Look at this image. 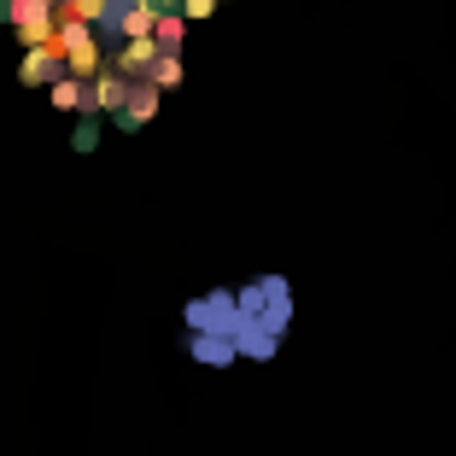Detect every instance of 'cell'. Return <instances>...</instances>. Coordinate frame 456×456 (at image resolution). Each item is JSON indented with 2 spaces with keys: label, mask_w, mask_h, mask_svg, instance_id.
Instances as JSON below:
<instances>
[{
  "label": "cell",
  "mask_w": 456,
  "mask_h": 456,
  "mask_svg": "<svg viewBox=\"0 0 456 456\" xmlns=\"http://www.w3.org/2000/svg\"><path fill=\"white\" fill-rule=\"evenodd\" d=\"M18 77H24L29 88H53L59 77H70V65H65L59 47H24V70H18Z\"/></svg>",
  "instance_id": "3"
},
{
  "label": "cell",
  "mask_w": 456,
  "mask_h": 456,
  "mask_svg": "<svg viewBox=\"0 0 456 456\" xmlns=\"http://www.w3.org/2000/svg\"><path fill=\"white\" fill-rule=\"evenodd\" d=\"M152 41H159V53H182V41H188V18L164 12L159 24H152Z\"/></svg>",
  "instance_id": "6"
},
{
  "label": "cell",
  "mask_w": 456,
  "mask_h": 456,
  "mask_svg": "<svg viewBox=\"0 0 456 456\" xmlns=\"http://www.w3.org/2000/svg\"><path fill=\"white\" fill-rule=\"evenodd\" d=\"M59 53H65L70 77H82V82L106 70V59H100V29L88 24V18H77V12L59 18Z\"/></svg>",
  "instance_id": "1"
},
{
  "label": "cell",
  "mask_w": 456,
  "mask_h": 456,
  "mask_svg": "<svg viewBox=\"0 0 456 456\" xmlns=\"http://www.w3.org/2000/svg\"><path fill=\"white\" fill-rule=\"evenodd\" d=\"M123 100H129V77H123V70H100V77H88V106H82V118H118Z\"/></svg>",
  "instance_id": "2"
},
{
  "label": "cell",
  "mask_w": 456,
  "mask_h": 456,
  "mask_svg": "<svg viewBox=\"0 0 456 456\" xmlns=\"http://www.w3.org/2000/svg\"><path fill=\"white\" fill-rule=\"evenodd\" d=\"M53 106L59 111H82V106H88V82H82V77H59L53 82Z\"/></svg>",
  "instance_id": "7"
},
{
  "label": "cell",
  "mask_w": 456,
  "mask_h": 456,
  "mask_svg": "<svg viewBox=\"0 0 456 456\" xmlns=\"http://www.w3.org/2000/svg\"><path fill=\"white\" fill-rule=\"evenodd\" d=\"M159 94H164V88H152L147 77H141V82H129V100H123L118 123H123V129H147V123L159 118Z\"/></svg>",
  "instance_id": "4"
},
{
  "label": "cell",
  "mask_w": 456,
  "mask_h": 456,
  "mask_svg": "<svg viewBox=\"0 0 456 456\" xmlns=\"http://www.w3.org/2000/svg\"><path fill=\"white\" fill-rule=\"evenodd\" d=\"M211 6H216V0H182V18H188V24H193V18H211Z\"/></svg>",
  "instance_id": "9"
},
{
  "label": "cell",
  "mask_w": 456,
  "mask_h": 456,
  "mask_svg": "<svg viewBox=\"0 0 456 456\" xmlns=\"http://www.w3.org/2000/svg\"><path fill=\"white\" fill-rule=\"evenodd\" d=\"M152 65H159V41H152V36H134V41H123V53H118V70H123L129 82H141V77H147Z\"/></svg>",
  "instance_id": "5"
},
{
  "label": "cell",
  "mask_w": 456,
  "mask_h": 456,
  "mask_svg": "<svg viewBox=\"0 0 456 456\" xmlns=\"http://www.w3.org/2000/svg\"><path fill=\"white\" fill-rule=\"evenodd\" d=\"M94 141H100V118H88V123H82V129H77V147L88 152V147H94Z\"/></svg>",
  "instance_id": "10"
},
{
  "label": "cell",
  "mask_w": 456,
  "mask_h": 456,
  "mask_svg": "<svg viewBox=\"0 0 456 456\" xmlns=\"http://www.w3.org/2000/svg\"><path fill=\"white\" fill-rule=\"evenodd\" d=\"M147 82L152 88H175V82H182V53H159V65L147 70Z\"/></svg>",
  "instance_id": "8"
}]
</instances>
